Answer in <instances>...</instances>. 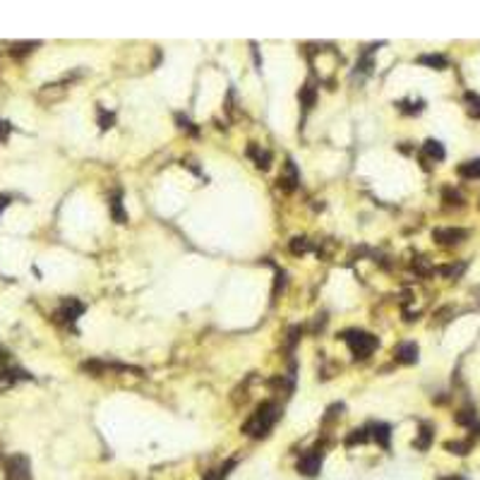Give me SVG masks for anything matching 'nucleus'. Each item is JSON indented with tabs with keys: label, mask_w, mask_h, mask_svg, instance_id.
<instances>
[{
	"label": "nucleus",
	"mask_w": 480,
	"mask_h": 480,
	"mask_svg": "<svg viewBox=\"0 0 480 480\" xmlns=\"http://www.w3.org/2000/svg\"><path fill=\"white\" fill-rule=\"evenodd\" d=\"M319 468H322V454H317V451H307L298 464V471L303 475H317Z\"/></svg>",
	"instance_id": "6"
},
{
	"label": "nucleus",
	"mask_w": 480,
	"mask_h": 480,
	"mask_svg": "<svg viewBox=\"0 0 480 480\" xmlns=\"http://www.w3.org/2000/svg\"><path fill=\"white\" fill-rule=\"evenodd\" d=\"M418 63L430 65L432 70H444V67H447V58H444V55H437V53H435V55H420V58H418Z\"/></svg>",
	"instance_id": "13"
},
{
	"label": "nucleus",
	"mask_w": 480,
	"mask_h": 480,
	"mask_svg": "<svg viewBox=\"0 0 480 480\" xmlns=\"http://www.w3.org/2000/svg\"><path fill=\"white\" fill-rule=\"evenodd\" d=\"M468 442H447V449L451 451V454H459V456H464V454H468Z\"/></svg>",
	"instance_id": "22"
},
{
	"label": "nucleus",
	"mask_w": 480,
	"mask_h": 480,
	"mask_svg": "<svg viewBox=\"0 0 480 480\" xmlns=\"http://www.w3.org/2000/svg\"><path fill=\"white\" fill-rule=\"evenodd\" d=\"M307 250H310V240H307V238L298 236V238H293L291 240V252L293 255H303V252H307Z\"/></svg>",
	"instance_id": "18"
},
{
	"label": "nucleus",
	"mask_w": 480,
	"mask_h": 480,
	"mask_svg": "<svg viewBox=\"0 0 480 480\" xmlns=\"http://www.w3.org/2000/svg\"><path fill=\"white\" fill-rule=\"evenodd\" d=\"M99 125H101V130L113 127V113H106L103 108H99Z\"/></svg>",
	"instance_id": "23"
},
{
	"label": "nucleus",
	"mask_w": 480,
	"mask_h": 480,
	"mask_svg": "<svg viewBox=\"0 0 480 480\" xmlns=\"http://www.w3.org/2000/svg\"><path fill=\"white\" fill-rule=\"evenodd\" d=\"M456 423H459V425H473V423H475V410H471V408L459 410V413H456Z\"/></svg>",
	"instance_id": "20"
},
{
	"label": "nucleus",
	"mask_w": 480,
	"mask_h": 480,
	"mask_svg": "<svg viewBox=\"0 0 480 480\" xmlns=\"http://www.w3.org/2000/svg\"><path fill=\"white\" fill-rule=\"evenodd\" d=\"M10 132V123H0V140H5Z\"/></svg>",
	"instance_id": "30"
},
{
	"label": "nucleus",
	"mask_w": 480,
	"mask_h": 480,
	"mask_svg": "<svg viewBox=\"0 0 480 480\" xmlns=\"http://www.w3.org/2000/svg\"><path fill=\"white\" fill-rule=\"evenodd\" d=\"M459 271H464V264H456V267H442L440 269V274H444V276H454V274H459Z\"/></svg>",
	"instance_id": "26"
},
{
	"label": "nucleus",
	"mask_w": 480,
	"mask_h": 480,
	"mask_svg": "<svg viewBox=\"0 0 480 480\" xmlns=\"http://www.w3.org/2000/svg\"><path fill=\"white\" fill-rule=\"evenodd\" d=\"M36 46H41L39 41H22V43H12L10 53H12V55H24V53H29V51H34Z\"/></svg>",
	"instance_id": "17"
},
{
	"label": "nucleus",
	"mask_w": 480,
	"mask_h": 480,
	"mask_svg": "<svg viewBox=\"0 0 480 480\" xmlns=\"http://www.w3.org/2000/svg\"><path fill=\"white\" fill-rule=\"evenodd\" d=\"M368 437H370V435H368V430H351V435L346 437V444H348V447H351V444H355V442L360 444V442H368Z\"/></svg>",
	"instance_id": "21"
},
{
	"label": "nucleus",
	"mask_w": 480,
	"mask_h": 480,
	"mask_svg": "<svg viewBox=\"0 0 480 480\" xmlns=\"http://www.w3.org/2000/svg\"><path fill=\"white\" fill-rule=\"evenodd\" d=\"M284 286H286V274H279V281L274 286V295H279V288H284Z\"/></svg>",
	"instance_id": "29"
},
{
	"label": "nucleus",
	"mask_w": 480,
	"mask_h": 480,
	"mask_svg": "<svg viewBox=\"0 0 480 480\" xmlns=\"http://www.w3.org/2000/svg\"><path fill=\"white\" fill-rule=\"evenodd\" d=\"M389 437H392V427L386 425V423H377V425H372V440L377 442L379 447H389Z\"/></svg>",
	"instance_id": "10"
},
{
	"label": "nucleus",
	"mask_w": 480,
	"mask_h": 480,
	"mask_svg": "<svg viewBox=\"0 0 480 480\" xmlns=\"http://www.w3.org/2000/svg\"><path fill=\"white\" fill-rule=\"evenodd\" d=\"M5 478L8 480H32V468L29 459L24 454H12L5 461Z\"/></svg>",
	"instance_id": "3"
},
{
	"label": "nucleus",
	"mask_w": 480,
	"mask_h": 480,
	"mask_svg": "<svg viewBox=\"0 0 480 480\" xmlns=\"http://www.w3.org/2000/svg\"><path fill=\"white\" fill-rule=\"evenodd\" d=\"M300 101H303V106H305V110H310L312 106H315V99H317V92L315 87H310V84H305V87L300 89Z\"/></svg>",
	"instance_id": "16"
},
{
	"label": "nucleus",
	"mask_w": 480,
	"mask_h": 480,
	"mask_svg": "<svg viewBox=\"0 0 480 480\" xmlns=\"http://www.w3.org/2000/svg\"><path fill=\"white\" fill-rule=\"evenodd\" d=\"M8 204H10V197L0 195V214H3V209H8Z\"/></svg>",
	"instance_id": "31"
},
{
	"label": "nucleus",
	"mask_w": 480,
	"mask_h": 480,
	"mask_svg": "<svg viewBox=\"0 0 480 480\" xmlns=\"http://www.w3.org/2000/svg\"><path fill=\"white\" fill-rule=\"evenodd\" d=\"M430 442H432V427H430V425H423V427H420V435H418V440L413 442V447H416V449H427V447H430Z\"/></svg>",
	"instance_id": "15"
},
{
	"label": "nucleus",
	"mask_w": 480,
	"mask_h": 480,
	"mask_svg": "<svg viewBox=\"0 0 480 480\" xmlns=\"http://www.w3.org/2000/svg\"><path fill=\"white\" fill-rule=\"evenodd\" d=\"M413 267H416L418 271H420V274H427V271H430V264H427L425 257H420V260H418L416 264H413Z\"/></svg>",
	"instance_id": "28"
},
{
	"label": "nucleus",
	"mask_w": 480,
	"mask_h": 480,
	"mask_svg": "<svg viewBox=\"0 0 480 480\" xmlns=\"http://www.w3.org/2000/svg\"><path fill=\"white\" fill-rule=\"evenodd\" d=\"M298 180H300V175H298V171H295V164H293V161H286V173L279 178V185H281L286 192H293V190L298 188Z\"/></svg>",
	"instance_id": "7"
},
{
	"label": "nucleus",
	"mask_w": 480,
	"mask_h": 480,
	"mask_svg": "<svg viewBox=\"0 0 480 480\" xmlns=\"http://www.w3.org/2000/svg\"><path fill=\"white\" fill-rule=\"evenodd\" d=\"M247 154L255 158L257 168H262V171H267V168H269V161H271V154H269V151L260 149V147H250V149H247Z\"/></svg>",
	"instance_id": "12"
},
{
	"label": "nucleus",
	"mask_w": 480,
	"mask_h": 480,
	"mask_svg": "<svg viewBox=\"0 0 480 480\" xmlns=\"http://www.w3.org/2000/svg\"><path fill=\"white\" fill-rule=\"evenodd\" d=\"M466 101H468V113H471L473 118H480V96L475 94H466Z\"/></svg>",
	"instance_id": "19"
},
{
	"label": "nucleus",
	"mask_w": 480,
	"mask_h": 480,
	"mask_svg": "<svg viewBox=\"0 0 480 480\" xmlns=\"http://www.w3.org/2000/svg\"><path fill=\"white\" fill-rule=\"evenodd\" d=\"M178 123H180V127H182V130H190V132H192V134H197V127L192 125V123H190L188 118H182V116H178Z\"/></svg>",
	"instance_id": "27"
},
{
	"label": "nucleus",
	"mask_w": 480,
	"mask_h": 480,
	"mask_svg": "<svg viewBox=\"0 0 480 480\" xmlns=\"http://www.w3.org/2000/svg\"><path fill=\"white\" fill-rule=\"evenodd\" d=\"M444 199H447V202H451V204H464V197L459 195L456 190H451V188L444 190Z\"/></svg>",
	"instance_id": "24"
},
{
	"label": "nucleus",
	"mask_w": 480,
	"mask_h": 480,
	"mask_svg": "<svg viewBox=\"0 0 480 480\" xmlns=\"http://www.w3.org/2000/svg\"><path fill=\"white\" fill-rule=\"evenodd\" d=\"M279 416H281L279 403H274V401L260 403V406H257V410L247 418V423L243 425V432L250 435V437H264V435L274 427V423L279 420Z\"/></svg>",
	"instance_id": "1"
},
{
	"label": "nucleus",
	"mask_w": 480,
	"mask_h": 480,
	"mask_svg": "<svg viewBox=\"0 0 480 480\" xmlns=\"http://www.w3.org/2000/svg\"><path fill=\"white\" fill-rule=\"evenodd\" d=\"M399 108L403 110V113H420L423 110V101H418V103H408V101H403V103H399Z\"/></svg>",
	"instance_id": "25"
},
{
	"label": "nucleus",
	"mask_w": 480,
	"mask_h": 480,
	"mask_svg": "<svg viewBox=\"0 0 480 480\" xmlns=\"http://www.w3.org/2000/svg\"><path fill=\"white\" fill-rule=\"evenodd\" d=\"M110 212H113V219L118 221V223H125L127 221V214L123 212V202H120V192H116V195L110 197Z\"/></svg>",
	"instance_id": "14"
},
{
	"label": "nucleus",
	"mask_w": 480,
	"mask_h": 480,
	"mask_svg": "<svg viewBox=\"0 0 480 480\" xmlns=\"http://www.w3.org/2000/svg\"><path fill=\"white\" fill-rule=\"evenodd\" d=\"M432 238H435V243L444 245V247H451V245L464 243L466 238H468V231H464V228H435Z\"/></svg>",
	"instance_id": "4"
},
{
	"label": "nucleus",
	"mask_w": 480,
	"mask_h": 480,
	"mask_svg": "<svg viewBox=\"0 0 480 480\" xmlns=\"http://www.w3.org/2000/svg\"><path fill=\"white\" fill-rule=\"evenodd\" d=\"M440 480H464V478H459V475H451V478H440Z\"/></svg>",
	"instance_id": "32"
},
{
	"label": "nucleus",
	"mask_w": 480,
	"mask_h": 480,
	"mask_svg": "<svg viewBox=\"0 0 480 480\" xmlns=\"http://www.w3.org/2000/svg\"><path fill=\"white\" fill-rule=\"evenodd\" d=\"M341 338L348 344L351 353H353L355 358H360V360H365L368 355H372L375 348L379 346L377 336H372V334H368V331H362V329H348L341 334Z\"/></svg>",
	"instance_id": "2"
},
{
	"label": "nucleus",
	"mask_w": 480,
	"mask_h": 480,
	"mask_svg": "<svg viewBox=\"0 0 480 480\" xmlns=\"http://www.w3.org/2000/svg\"><path fill=\"white\" fill-rule=\"evenodd\" d=\"M423 154L430 156L432 161H442V158H444V147H442L437 140H427V142L423 144Z\"/></svg>",
	"instance_id": "11"
},
{
	"label": "nucleus",
	"mask_w": 480,
	"mask_h": 480,
	"mask_svg": "<svg viewBox=\"0 0 480 480\" xmlns=\"http://www.w3.org/2000/svg\"><path fill=\"white\" fill-rule=\"evenodd\" d=\"M82 312H84V305H82L77 298H65L55 317H58V319H63V322H67V324H72L79 315H82Z\"/></svg>",
	"instance_id": "5"
},
{
	"label": "nucleus",
	"mask_w": 480,
	"mask_h": 480,
	"mask_svg": "<svg viewBox=\"0 0 480 480\" xmlns=\"http://www.w3.org/2000/svg\"><path fill=\"white\" fill-rule=\"evenodd\" d=\"M394 355H396V360H399V362L410 365V362L418 360V346H416V344H410V341H406V344H401V346L394 351Z\"/></svg>",
	"instance_id": "8"
},
{
	"label": "nucleus",
	"mask_w": 480,
	"mask_h": 480,
	"mask_svg": "<svg viewBox=\"0 0 480 480\" xmlns=\"http://www.w3.org/2000/svg\"><path fill=\"white\" fill-rule=\"evenodd\" d=\"M456 173L461 175V178H466V180H478L480 178V158H471V161L461 164L456 168Z\"/></svg>",
	"instance_id": "9"
}]
</instances>
